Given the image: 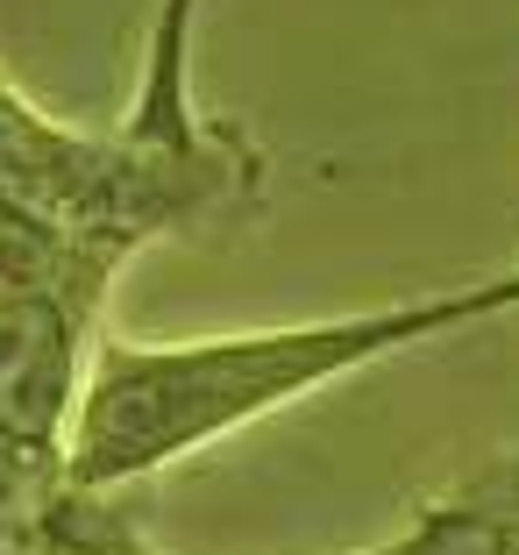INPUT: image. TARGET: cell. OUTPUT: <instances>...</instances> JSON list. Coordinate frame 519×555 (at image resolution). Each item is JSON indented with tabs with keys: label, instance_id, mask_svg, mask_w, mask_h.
Here are the masks:
<instances>
[{
	"label": "cell",
	"instance_id": "3957f363",
	"mask_svg": "<svg viewBox=\"0 0 519 555\" xmlns=\"http://www.w3.org/2000/svg\"><path fill=\"white\" fill-rule=\"evenodd\" d=\"M512 477H519V463H512Z\"/></svg>",
	"mask_w": 519,
	"mask_h": 555
},
{
	"label": "cell",
	"instance_id": "6da1fadb",
	"mask_svg": "<svg viewBox=\"0 0 519 555\" xmlns=\"http://www.w3.org/2000/svg\"><path fill=\"white\" fill-rule=\"evenodd\" d=\"M470 321H491L484 285L420 299V307L271 327V335H228V343H185V349L100 343L79 392V421H72V485L79 491L135 485V477L164 470L171 456L313 392L327 377L356 371L371 357H391L406 343H434V335Z\"/></svg>",
	"mask_w": 519,
	"mask_h": 555
},
{
	"label": "cell",
	"instance_id": "7a4b0ae2",
	"mask_svg": "<svg viewBox=\"0 0 519 555\" xmlns=\"http://www.w3.org/2000/svg\"><path fill=\"white\" fill-rule=\"evenodd\" d=\"M491 293H498V313H519V271L491 278Z\"/></svg>",
	"mask_w": 519,
	"mask_h": 555
}]
</instances>
